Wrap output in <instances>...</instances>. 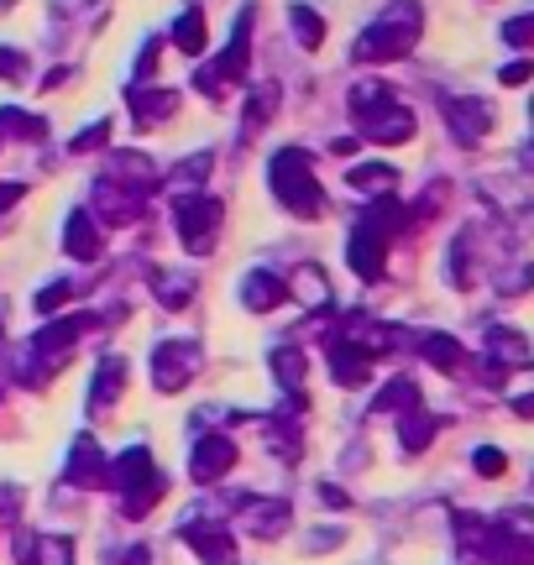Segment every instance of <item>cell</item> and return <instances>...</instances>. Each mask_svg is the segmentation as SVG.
I'll list each match as a JSON object with an SVG mask.
<instances>
[{
  "instance_id": "cell-1",
  "label": "cell",
  "mask_w": 534,
  "mask_h": 565,
  "mask_svg": "<svg viewBox=\"0 0 534 565\" xmlns=\"http://www.w3.org/2000/svg\"><path fill=\"white\" fill-rule=\"evenodd\" d=\"M95 324V315H63V320H47L26 341V351H21V362H17V383L21 387H47L53 377H58L63 366L79 356V341H84V330Z\"/></svg>"
},
{
  "instance_id": "cell-2",
  "label": "cell",
  "mask_w": 534,
  "mask_h": 565,
  "mask_svg": "<svg viewBox=\"0 0 534 565\" xmlns=\"http://www.w3.org/2000/svg\"><path fill=\"white\" fill-rule=\"evenodd\" d=\"M419 38H425V6H419V0H393L388 11H377V21L351 42V58L356 63L409 58Z\"/></svg>"
},
{
  "instance_id": "cell-3",
  "label": "cell",
  "mask_w": 534,
  "mask_h": 565,
  "mask_svg": "<svg viewBox=\"0 0 534 565\" xmlns=\"http://www.w3.org/2000/svg\"><path fill=\"white\" fill-rule=\"evenodd\" d=\"M267 189H273V200L284 204L293 221H320L325 215V189L314 179L305 147H278L267 158Z\"/></svg>"
},
{
  "instance_id": "cell-4",
  "label": "cell",
  "mask_w": 534,
  "mask_h": 565,
  "mask_svg": "<svg viewBox=\"0 0 534 565\" xmlns=\"http://www.w3.org/2000/svg\"><path fill=\"white\" fill-rule=\"evenodd\" d=\"M252 26H257V6H242L236 11V26H231V42L226 53H215L210 63L194 68V89L205 100H226L236 84L247 79V63H252Z\"/></svg>"
},
{
  "instance_id": "cell-5",
  "label": "cell",
  "mask_w": 534,
  "mask_h": 565,
  "mask_svg": "<svg viewBox=\"0 0 534 565\" xmlns=\"http://www.w3.org/2000/svg\"><path fill=\"white\" fill-rule=\"evenodd\" d=\"M221 225H226V204L205 194V189H189V194L173 200V231H179L189 257H210L215 242H221Z\"/></svg>"
},
{
  "instance_id": "cell-6",
  "label": "cell",
  "mask_w": 534,
  "mask_h": 565,
  "mask_svg": "<svg viewBox=\"0 0 534 565\" xmlns=\"http://www.w3.org/2000/svg\"><path fill=\"white\" fill-rule=\"evenodd\" d=\"M147 372H152V387H158V393H184V387L205 372V345L184 341V335L158 341V345H152V362H147Z\"/></svg>"
},
{
  "instance_id": "cell-7",
  "label": "cell",
  "mask_w": 534,
  "mask_h": 565,
  "mask_svg": "<svg viewBox=\"0 0 534 565\" xmlns=\"http://www.w3.org/2000/svg\"><path fill=\"white\" fill-rule=\"evenodd\" d=\"M440 116H446V131H451L461 147H477L498 121L493 100H482V95H446V100H440Z\"/></svg>"
},
{
  "instance_id": "cell-8",
  "label": "cell",
  "mask_w": 534,
  "mask_h": 565,
  "mask_svg": "<svg viewBox=\"0 0 534 565\" xmlns=\"http://www.w3.org/2000/svg\"><path fill=\"white\" fill-rule=\"evenodd\" d=\"M84 210H89V215H95L100 225H137L147 215V200L100 173V179L89 183V204H84Z\"/></svg>"
},
{
  "instance_id": "cell-9",
  "label": "cell",
  "mask_w": 534,
  "mask_h": 565,
  "mask_svg": "<svg viewBox=\"0 0 534 565\" xmlns=\"http://www.w3.org/2000/svg\"><path fill=\"white\" fill-rule=\"evenodd\" d=\"M226 471H236V440L221 435V429H205L194 440V450H189V477L200 487H215L226 482Z\"/></svg>"
},
{
  "instance_id": "cell-10",
  "label": "cell",
  "mask_w": 534,
  "mask_h": 565,
  "mask_svg": "<svg viewBox=\"0 0 534 565\" xmlns=\"http://www.w3.org/2000/svg\"><path fill=\"white\" fill-rule=\"evenodd\" d=\"M179 540L200 555V565H242L236 561V534H231L221 519H189V524L179 529Z\"/></svg>"
},
{
  "instance_id": "cell-11",
  "label": "cell",
  "mask_w": 534,
  "mask_h": 565,
  "mask_svg": "<svg viewBox=\"0 0 534 565\" xmlns=\"http://www.w3.org/2000/svg\"><path fill=\"white\" fill-rule=\"evenodd\" d=\"M346 263H351V273H356L362 282H377L383 273H388V236H383V231H372L367 221L351 225V236H346Z\"/></svg>"
},
{
  "instance_id": "cell-12",
  "label": "cell",
  "mask_w": 534,
  "mask_h": 565,
  "mask_svg": "<svg viewBox=\"0 0 534 565\" xmlns=\"http://www.w3.org/2000/svg\"><path fill=\"white\" fill-rule=\"evenodd\" d=\"M105 179H116L121 189L142 194V200H152V194L163 189V168L147 158V152H131V147H121V152H110V168H105Z\"/></svg>"
},
{
  "instance_id": "cell-13",
  "label": "cell",
  "mask_w": 534,
  "mask_h": 565,
  "mask_svg": "<svg viewBox=\"0 0 534 565\" xmlns=\"http://www.w3.org/2000/svg\"><path fill=\"white\" fill-rule=\"evenodd\" d=\"M63 482L84 487V492H100V487H110V461H105V450H100V440H95V435H79V440H74Z\"/></svg>"
},
{
  "instance_id": "cell-14",
  "label": "cell",
  "mask_w": 534,
  "mask_h": 565,
  "mask_svg": "<svg viewBox=\"0 0 534 565\" xmlns=\"http://www.w3.org/2000/svg\"><path fill=\"white\" fill-rule=\"evenodd\" d=\"M126 110H131V121L142 131H152V126H163L179 110V89H168V84H131L126 89Z\"/></svg>"
},
{
  "instance_id": "cell-15",
  "label": "cell",
  "mask_w": 534,
  "mask_h": 565,
  "mask_svg": "<svg viewBox=\"0 0 534 565\" xmlns=\"http://www.w3.org/2000/svg\"><path fill=\"white\" fill-rule=\"evenodd\" d=\"M242 524H247L252 540H284L288 524H293V508L284 503V498H252L242 503Z\"/></svg>"
},
{
  "instance_id": "cell-16",
  "label": "cell",
  "mask_w": 534,
  "mask_h": 565,
  "mask_svg": "<svg viewBox=\"0 0 534 565\" xmlns=\"http://www.w3.org/2000/svg\"><path fill=\"white\" fill-rule=\"evenodd\" d=\"M414 131H419V121H414L409 105H398V100L362 121V137L377 141V147H404V141H414Z\"/></svg>"
},
{
  "instance_id": "cell-17",
  "label": "cell",
  "mask_w": 534,
  "mask_h": 565,
  "mask_svg": "<svg viewBox=\"0 0 534 565\" xmlns=\"http://www.w3.org/2000/svg\"><path fill=\"white\" fill-rule=\"evenodd\" d=\"M147 282H152V294H158V303L163 309H189L194 303V294H200V273L194 267H152L147 273Z\"/></svg>"
},
{
  "instance_id": "cell-18",
  "label": "cell",
  "mask_w": 534,
  "mask_h": 565,
  "mask_svg": "<svg viewBox=\"0 0 534 565\" xmlns=\"http://www.w3.org/2000/svg\"><path fill=\"white\" fill-rule=\"evenodd\" d=\"M482 356H488L493 366H503V372H514V366L530 362L534 351H530V335H524V330H514V324H488Z\"/></svg>"
},
{
  "instance_id": "cell-19",
  "label": "cell",
  "mask_w": 534,
  "mask_h": 565,
  "mask_svg": "<svg viewBox=\"0 0 534 565\" xmlns=\"http://www.w3.org/2000/svg\"><path fill=\"white\" fill-rule=\"evenodd\" d=\"M63 252H68L74 263H95L105 252V231L89 210H74V215L63 221Z\"/></svg>"
},
{
  "instance_id": "cell-20",
  "label": "cell",
  "mask_w": 534,
  "mask_h": 565,
  "mask_svg": "<svg viewBox=\"0 0 534 565\" xmlns=\"http://www.w3.org/2000/svg\"><path fill=\"white\" fill-rule=\"evenodd\" d=\"M236 294H242V309H252V315H273V309L288 299V282L278 278L273 267H252Z\"/></svg>"
},
{
  "instance_id": "cell-21",
  "label": "cell",
  "mask_w": 534,
  "mask_h": 565,
  "mask_svg": "<svg viewBox=\"0 0 534 565\" xmlns=\"http://www.w3.org/2000/svg\"><path fill=\"white\" fill-rule=\"evenodd\" d=\"M325 362H330V377L341 387H367L372 383V362L351 341H341V335H325Z\"/></svg>"
},
{
  "instance_id": "cell-22",
  "label": "cell",
  "mask_w": 534,
  "mask_h": 565,
  "mask_svg": "<svg viewBox=\"0 0 534 565\" xmlns=\"http://www.w3.org/2000/svg\"><path fill=\"white\" fill-rule=\"evenodd\" d=\"M126 393V356H100L89 377V414H105Z\"/></svg>"
},
{
  "instance_id": "cell-23",
  "label": "cell",
  "mask_w": 534,
  "mask_h": 565,
  "mask_svg": "<svg viewBox=\"0 0 534 565\" xmlns=\"http://www.w3.org/2000/svg\"><path fill=\"white\" fill-rule=\"evenodd\" d=\"M163 492H168V477L152 466V471H142L137 482L121 487V513H126V519H147L152 508L163 503Z\"/></svg>"
},
{
  "instance_id": "cell-24",
  "label": "cell",
  "mask_w": 534,
  "mask_h": 565,
  "mask_svg": "<svg viewBox=\"0 0 534 565\" xmlns=\"http://www.w3.org/2000/svg\"><path fill=\"white\" fill-rule=\"evenodd\" d=\"M284 282H288V299L309 303V309H330V303H335V294H330V278L320 273V263H299Z\"/></svg>"
},
{
  "instance_id": "cell-25",
  "label": "cell",
  "mask_w": 534,
  "mask_h": 565,
  "mask_svg": "<svg viewBox=\"0 0 534 565\" xmlns=\"http://www.w3.org/2000/svg\"><path fill=\"white\" fill-rule=\"evenodd\" d=\"M278 105H284V89H278V84H257V89H247V105H242V141L257 137V131L278 116Z\"/></svg>"
},
{
  "instance_id": "cell-26",
  "label": "cell",
  "mask_w": 534,
  "mask_h": 565,
  "mask_svg": "<svg viewBox=\"0 0 534 565\" xmlns=\"http://www.w3.org/2000/svg\"><path fill=\"white\" fill-rule=\"evenodd\" d=\"M267 366H273V383L284 387L288 398L299 404V393H305V351L299 345H273V356H267Z\"/></svg>"
},
{
  "instance_id": "cell-27",
  "label": "cell",
  "mask_w": 534,
  "mask_h": 565,
  "mask_svg": "<svg viewBox=\"0 0 534 565\" xmlns=\"http://www.w3.org/2000/svg\"><path fill=\"white\" fill-rule=\"evenodd\" d=\"M414 351H419L430 366H440V372H461V366H467V345L456 341V335H446V330L419 335V341H414Z\"/></svg>"
},
{
  "instance_id": "cell-28",
  "label": "cell",
  "mask_w": 534,
  "mask_h": 565,
  "mask_svg": "<svg viewBox=\"0 0 534 565\" xmlns=\"http://www.w3.org/2000/svg\"><path fill=\"white\" fill-rule=\"evenodd\" d=\"M168 42L184 53V58H200L205 53V42H210V21L200 6H184V17L173 21V32H168Z\"/></svg>"
},
{
  "instance_id": "cell-29",
  "label": "cell",
  "mask_w": 534,
  "mask_h": 565,
  "mask_svg": "<svg viewBox=\"0 0 534 565\" xmlns=\"http://www.w3.org/2000/svg\"><path fill=\"white\" fill-rule=\"evenodd\" d=\"M440 424L435 414H425V408H414V414H398V445L409 450V456H419V450H430L435 435H440Z\"/></svg>"
},
{
  "instance_id": "cell-30",
  "label": "cell",
  "mask_w": 534,
  "mask_h": 565,
  "mask_svg": "<svg viewBox=\"0 0 534 565\" xmlns=\"http://www.w3.org/2000/svg\"><path fill=\"white\" fill-rule=\"evenodd\" d=\"M383 105H393V89H388L383 79H356V84L346 89V110L356 116V126L367 121V116H377Z\"/></svg>"
},
{
  "instance_id": "cell-31",
  "label": "cell",
  "mask_w": 534,
  "mask_h": 565,
  "mask_svg": "<svg viewBox=\"0 0 534 565\" xmlns=\"http://www.w3.org/2000/svg\"><path fill=\"white\" fill-rule=\"evenodd\" d=\"M419 408V383L414 377H393L372 393V414H414Z\"/></svg>"
},
{
  "instance_id": "cell-32",
  "label": "cell",
  "mask_w": 534,
  "mask_h": 565,
  "mask_svg": "<svg viewBox=\"0 0 534 565\" xmlns=\"http://www.w3.org/2000/svg\"><path fill=\"white\" fill-rule=\"evenodd\" d=\"M47 121L38 110H21V105H0V141H42Z\"/></svg>"
},
{
  "instance_id": "cell-33",
  "label": "cell",
  "mask_w": 534,
  "mask_h": 565,
  "mask_svg": "<svg viewBox=\"0 0 534 565\" xmlns=\"http://www.w3.org/2000/svg\"><path fill=\"white\" fill-rule=\"evenodd\" d=\"M346 183L356 189V194L383 200V194H393V183H398V168H388V162H356V168L346 173Z\"/></svg>"
},
{
  "instance_id": "cell-34",
  "label": "cell",
  "mask_w": 534,
  "mask_h": 565,
  "mask_svg": "<svg viewBox=\"0 0 534 565\" xmlns=\"http://www.w3.org/2000/svg\"><path fill=\"white\" fill-rule=\"evenodd\" d=\"M288 32H293V42H299L305 53H314V47L325 42V21H320V11H314V6H305V0H299V6H288Z\"/></svg>"
},
{
  "instance_id": "cell-35",
  "label": "cell",
  "mask_w": 534,
  "mask_h": 565,
  "mask_svg": "<svg viewBox=\"0 0 534 565\" xmlns=\"http://www.w3.org/2000/svg\"><path fill=\"white\" fill-rule=\"evenodd\" d=\"M267 424V445H273V456H284V461H299V450H305V435H299V424L288 419V414H273Z\"/></svg>"
},
{
  "instance_id": "cell-36",
  "label": "cell",
  "mask_w": 534,
  "mask_h": 565,
  "mask_svg": "<svg viewBox=\"0 0 534 565\" xmlns=\"http://www.w3.org/2000/svg\"><path fill=\"white\" fill-rule=\"evenodd\" d=\"M362 221L372 225V231H383V236H398V231H409V210H404V204L393 200V194H383V200H372V210L367 215H362Z\"/></svg>"
},
{
  "instance_id": "cell-37",
  "label": "cell",
  "mask_w": 534,
  "mask_h": 565,
  "mask_svg": "<svg viewBox=\"0 0 534 565\" xmlns=\"http://www.w3.org/2000/svg\"><path fill=\"white\" fill-rule=\"evenodd\" d=\"M210 168H215V152L205 147V152H189V158L173 162L163 183H179V189H200V183L210 179Z\"/></svg>"
},
{
  "instance_id": "cell-38",
  "label": "cell",
  "mask_w": 534,
  "mask_h": 565,
  "mask_svg": "<svg viewBox=\"0 0 534 565\" xmlns=\"http://www.w3.org/2000/svg\"><path fill=\"white\" fill-rule=\"evenodd\" d=\"M152 450H147V445H131V450H121V456H116V461H110V487H116V492H121L126 482H137V477H142V471H152Z\"/></svg>"
},
{
  "instance_id": "cell-39",
  "label": "cell",
  "mask_w": 534,
  "mask_h": 565,
  "mask_svg": "<svg viewBox=\"0 0 534 565\" xmlns=\"http://www.w3.org/2000/svg\"><path fill=\"white\" fill-rule=\"evenodd\" d=\"M446 278L456 282V288H472V231H461L451 242V252H446Z\"/></svg>"
},
{
  "instance_id": "cell-40",
  "label": "cell",
  "mask_w": 534,
  "mask_h": 565,
  "mask_svg": "<svg viewBox=\"0 0 534 565\" xmlns=\"http://www.w3.org/2000/svg\"><path fill=\"white\" fill-rule=\"evenodd\" d=\"M68 299H74V282H68V278H53L47 288H38V299H32V309L53 320V315H58V309H63Z\"/></svg>"
},
{
  "instance_id": "cell-41",
  "label": "cell",
  "mask_w": 534,
  "mask_h": 565,
  "mask_svg": "<svg viewBox=\"0 0 534 565\" xmlns=\"http://www.w3.org/2000/svg\"><path fill=\"white\" fill-rule=\"evenodd\" d=\"M472 466H477V477H488V482H498V477L509 471V456H503L498 445H477V450H472Z\"/></svg>"
},
{
  "instance_id": "cell-42",
  "label": "cell",
  "mask_w": 534,
  "mask_h": 565,
  "mask_svg": "<svg viewBox=\"0 0 534 565\" xmlns=\"http://www.w3.org/2000/svg\"><path fill=\"white\" fill-rule=\"evenodd\" d=\"M530 288H534V263H519V267H509V273H498V294H503V299L530 294Z\"/></svg>"
},
{
  "instance_id": "cell-43",
  "label": "cell",
  "mask_w": 534,
  "mask_h": 565,
  "mask_svg": "<svg viewBox=\"0 0 534 565\" xmlns=\"http://www.w3.org/2000/svg\"><path fill=\"white\" fill-rule=\"evenodd\" d=\"M440 204H446V183H430V189H425V194H419V200L409 204V231L414 225H425L435 215V210H440Z\"/></svg>"
},
{
  "instance_id": "cell-44",
  "label": "cell",
  "mask_w": 534,
  "mask_h": 565,
  "mask_svg": "<svg viewBox=\"0 0 534 565\" xmlns=\"http://www.w3.org/2000/svg\"><path fill=\"white\" fill-rule=\"evenodd\" d=\"M158 53H163V38H147L142 47H137V68H131V84H147L152 74H158Z\"/></svg>"
},
{
  "instance_id": "cell-45",
  "label": "cell",
  "mask_w": 534,
  "mask_h": 565,
  "mask_svg": "<svg viewBox=\"0 0 534 565\" xmlns=\"http://www.w3.org/2000/svg\"><path fill=\"white\" fill-rule=\"evenodd\" d=\"M503 42H509V47H519V53H524V47H534V11L503 21Z\"/></svg>"
},
{
  "instance_id": "cell-46",
  "label": "cell",
  "mask_w": 534,
  "mask_h": 565,
  "mask_svg": "<svg viewBox=\"0 0 534 565\" xmlns=\"http://www.w3.org/2000/svg\"><path fill=\"white\" fill-rule=\"evenodd\" d=\"M493 524H503L509 534H519V540H530L534 545V508H503Z\"/></svg>"
},
{
  "instance_id": "cell-47",
  "label": "cell",
  "mask_w": 534,
  "mask_h": 565,
  "mask_svg": "<svg viewBox=\"0 0 534 565\" xmlns=\"http://www.w3.org/2000/svg\"><path fill=\"white\" fill-rule=\"evenodd\" d=\"M105 137H110V121H89V126L79 131V137L68 141V152H74V158H84V152H100Z\"/></svg>"
},
{
  "instance_id": "cell-48",
  "label": "cell",
  "mask_w": 534,
  "mask_h": 565,
  "mask_svg": "<svg viewBox=\"0 0 534 565\" xmlns=\"http://www.w3.org/2000/svg\"><path fill=\"white\" fill-rule=\"evenodd\" d=\"M26 74H32V58H26L21 47H0V79H6V84H21Z\"/></svg>"
},
{
  "instance_id": "cell-49",
  "label": "cell",
  "mask_w": 534,
  "mask_h": 565,
  "mask_svg": "<svg viewBox=\"0 0 534 565\" xmlns=\"http://www.w3.org/2000/svg\"><path fill=\"white\" fill-rule=\"evenodd\" d=\"M38 545H42V565H74V540L68 534H47Z\"/></svg>"
},
{
  "instance_id": "cell-50",
  "label": "cell",
  "mask_w": 534,
  "mask_h": 565,
  "mask_svg": "<svg viewBox=\"0 0 534 565\" xmlns=\"http://www.w3.org/2000/svg\"><path fill=\"white\" fill-rule=\"evenodd\" d=\"M530 79H534L530 58H514V63H503V68H498V84H509V89H514V84H530Z\"/></svg>"
},
{
  "instance_id": "cell-51",
  "label": "cell",
  "mask_w": 534,
  "mask_h": 565,
  "mask_svg": "<svg viewBox=\"0 0 534 565\" xmlns=\"http://www.w3.org/2000/svg\"><path fill=\"white\" fill-rule=\"evenodd\" d=\"M17 565H42V545H38V534H26V529L17 534Z\"/></svg>"
},
{
  "instance_id": "cell-52",
  "label": "cell",
  "mask_w": 534,
  "mask_h": 565,
  "mask_svg": "<svg viewBox=\"0 0 534 565\" xmlns=\"http://www.w3.org/2000/svg\"><path fill=\"white\" fill-rule=\"evenodd\" d=\"M341 540H346V534H341V529H314V534H309V550H335L341 545Z\"/></svg>"
},
{
  "instance_id": "cell-53",
  "label": "cell",
  "mask_w": 534,
  "mask_h": 565,
  "mask_svg": "<svg viewBox=\"0 0 534 565\" xmlns=\"http://www.w3.org/2000/svg\"><path fill=\"white\" fill-rule=\"evenodd\" d=\"M26 200V183H0V215L11 210V204Z\"/></svg>"
},
{
  "instance_id": "cell-54",
  "label": "cell",
  "mask_w": 534,
  "mask_h": 565,
  "mask_svg": "<svg viewBox=\"0 0 534 565\" xmlns=\"http://www.w3.org/2000/svg\"><path fill=\"white\" fill-rule=\"evenodd\" d=\"M121 565H158V561H152L147 545H131V550H121Z\"/></svg>"
},
{
  "instance_id": "cell-55",
  "label": "cell",
  "mask_w": 534,
  "mask_h": 565,
  "mask_svg": "<svg viewBox=\"0 0 534 565\" xmlns=\"http://www.w3.org/2000/svg\"><path fill=\"white\" fill-rule=\"evenodd\" d=\"M320 503H325V508H346V503H351V498H346V492H341V487H330V482H320Z\"/></svg>"
},
{
  "instance_id": "cell-56",
  "label": "cell",
  "mask_w": 534,
  "mask_h": 565,
  "mask_svg": "<svg viewBox=\"0 0 534 565\" xmlns=\"http://www.w3.org/2000/svg\"><path fill=\"white\" fill-rule=\"evenodd\" d=\"M514 414H519V419H534V393H519V398H514Z\"/></svg>"
},
{
  "instance_id": "cell-57",
  "label": "cell",
  "mask_w": 534,
  "mask_h": 565,
  "mask_svg": "<svg viewBox=\"0 0 534 565\" xmlns=\"http://www.w3.org/2000/svg\"><path fill=\"white\" fill-rule=\"evenodd\" d=\"M6 6H17V0H0V11H6Z\"/></svg>"
},
{
  "instance_id": "cell-58",
  "label": "cell",
  "mask_w": 534,
  "mask_h": 565,
  "mask_svg": "<svg viewBox=\"0 0 534 565\" xmlns=\"http://www.w3.org/2000/svg\"><path fill=\"white\" fill-rule=\"evenodd\" d=\"M79 6H100V0H79Z\"/></svg>"
}]
</instances>
